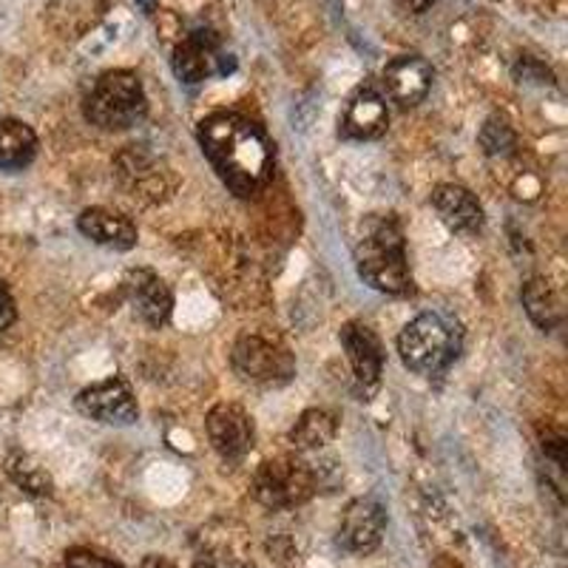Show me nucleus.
<instances>
[{"label":"nucleus","mask_w":568,"mask_h":568,"mask_svg":"<svg viewBox=\"0 0 568 568\" xmlns=\"http://www.w3.org/2000/svg\"><path fill=\"white\" fill-rule=\"evenodd\" d=\"M196 136L202 154L233 194L251 196L271 182L273 145L262 125L253 120L233 111H220L202 120Z\"/></svg>","instance_id":"obj_1"},{"label":"nucleus","mask_w":568,"mask_h":568,"mask_svg":"<svg viewBox=\"0 0 568 568\" xmlns=\"http://www.w3.org/2000/svg\"><path fill=\"white\" fill-rule=\"evenodd\" d=\"M355 271L378 293L400 296L413 291V273L398 222L387 216L364 222L362 236L355 242Z\"/></svg>","instance_id":"obj_2"},{"label":"nucleus","mask_w":568,"mask_h":568,"mask_svg":"<svg viewBox=\"0 0 568 568\" xmlns=\"http://www.w3.org/2000/svg\"><path fill=\"white\" fill-rule=\"evenodd\" d=\"M149 111V98L140 78L129 69L105 71L94 80L83 100V114L91 125L103 131H129Z\"/></svg>","instance_id":"obj_3"},{"label":"nucleus","mask_w":568,"mask_h":568,"mask_svg":"<svg viewBox=\"0 0 568 568\" xmlns=\"http://www.w3.org/2000/svg\"><path fill=\"white\" fill-rule=\"evenodd\" d=\"M398 355L404 367L415 375H435L446 369L458 355V333L438 313H420L400 329Z\"/></svg>","instance_id":"obj_4"},{"label":"nucleus","mask_w":568,"mask_h":568,"mask_svg":"<svg viewBox=\"0 0 568 568\" xmlns=\"http://www.w3.org/2000/svg\"><path fill=\"white\" fill-rule=\"evenodd\" d=\"M318 491V475L298 455L265 460L253 475V497L267 509H296Z\"/></svg>","instance_id":"obj_5"},{"label":"nucleus","mask_w":568,"mask_h":568,"mask_svg":"<svg viewBox=\"0 0 568 568\" xmlns=\"http://www.w3.org/2000/svg\"><path fill=\"white\" fill-rule=\"evenodd\" d=\"M231 362L245 382L262 384V387H282L296 375L291 349L265 333H245L233 344Z\"/></svg>","instance_id":"obj_6"},{"label":"nucleus","mask_w":568,"mask_h":568,"mask_svg":"<svg viewBox=\"0 0 568 568\" xmlns=\"http://www.w3.org/2000/svg\"><path fill=\"white\" fill-rule=\"evenodd\" d=\"M171 69H174L180 83L196 85L211 78V74H227L233 69V60L231 54H225L216 34L200 29V32H191L176 45Z\"/></svg>","instance_id":"obj_7"},{"label":"nucleus","mask_w":568,"mask_h":568,"mask_svg":"<svg viewBox=\"0 0 568 568\" xmlns=\"http://www.w3.org/2000/svg\"><path fill=\"white\" fill-rule=\"evenodd\" d=\"M387 531V511L375 497H355L344 509L342 526H338V549L355 557L373 555Z\"/></svg>","instance_id":"obj_8"},{"label":"nucleus","mask_w":568,"mask_h":568,"mask_svg":"<svg viewBox=\"0 0 568 568\" xmlns=\"http://www.w3.org/2000/svg\"><path fill=\"white\" fill-rule=\"evenodd\" d=\"M74 407L85 418L116 426L134 424L136 415H140L134 393H131L129 382H123V378H105V382L80 389L78 398H74Z\"/></svg>","instance_id":"obj_9"},{"label":"nucleus","mask_w":568,"mask_h":568,"mask_svg":"<svg viewBox=\"0 0 568 568\" xmlns=\"http://www.w3.org/2000/svg\"><path fill=\"white\" fill-rule=\"evenodd\" d=\"M347 362L353 367L355 382L364 393H373L382 382L384 373V344L382 338L375 336V329L364 322H347L338 333Z\"/></svg>","instance_id":"obj_10"},{"label":"nucleus","mask_w":568,"mask_h":568,"mask_svg":"<svg viewBox=\"0 0 568 568\" xmlns=\"http://www.w3.org/2000/svg\"><path fill=\"white\" fill-rule=\"evenodd\" d=\"M205 429L222 460H242L253 449V418L240 404H216L207 413Z\"/></svg>","instance_id":"obj_11"},{"label":"nucleus","mask_w":568,"mask_h":568,"mask_svg":"<svg viewBox=\"0 0 568 568\" xmlns=\"http://www.w3.org/2000/svg\"><path fill=\"white\" fill-rule=\"evenodd\" d=\"M429 85H433V65L418 54H400V58L389 60L387 69H384L387 98L398 103L400 109L418 105L429 94Z\"/></svg>","instance_id":"obj_12"},{"label":"nucleus","mask_w":568,"mask_h":568,"mask_svg":"<svg viewBox=\"0 0 568 568\" xmlns=\"http://www.w3.org/2000/svg\"><path fill=\"white\" fill-rule=\"evenodd\" d=\"M389 125V109H387V100L373 89H362L355 91L353 98H349L347 109L342 114V129L338 134L344 140H358V142H367V140H378V136L387 131Z\"/></svg>","instance_id":"obj_13"},{"label":"nucleus","mask_w":568,"mask_h":568,"mask_svg":"<svg viewBox=\"0 0 568 568\" xmlns=\"http://www.w3.org/2000/svg\"><path fill=\"white\" fill-rule=\"evenodd\" d=\"M433 205L438 211L440 222L453 233L475 236V233L484 231V207H480V202L475 200L469 187L444 182L433 191Z\"/></svg>","instance_id":"obj_14"},{"label":"nucleus","mask_w":568,"mask_h":568,"mask_svg":"<svg viewBox=\"0 0 568 568\" xmlns=\"http://www.w3.org/2000/svg\"><path fill=\"white\" fill-rule=\"evenodd\" d=\"M125 287H129V298L134 304V311L140 313V318L151 327H162L169 324L171 311H174V296H171V287L162 282L156 273L151 271H134L125 278Z\"/></svg>","instance_id":"obj_15"},{"label":"nucleus","mask_w":568,"mask_h":568,"mask_svg":"<svg viewBox=\"0 0 568 568\" xmlns=\"http://www.w3.org/2000/svg\"><path fill=\"white\" fill-rule=\"evenodd\" d=\"M78 227L85 240L98 245L111 247V251H131L136 245V227L129 216L105 207H89L78 216Z\"/></svg>","instance_id":"obj_16"},{"label":"nucleus","mask_w":568,"mask_h":568,"mask_svg":"<svg viewBox=\"0 0 568 568\" xmlns=\"http://www.w3.org/2000/svg\"><path fill=\"white\" fill-rule=\"evenodd\" d=\"M103 12L105 0H52L45 9V18L60 38L74 40L98 27Z\"/></svg>","instance_id":"obj_17"},{"label":"nucleus","mask_w":568,"mask_h":568,"mask_svg":"<svg viewBox=\"0 0 568 568\" xmlns=\"http://www.w3.org/2000/svg\"><path fill=\"white\" fill-rule=\"evenodd\" d=\"M38 156V134L23 120H0V171H23Z\"/></svg>","instance_id":"obj_18"},{"label":"nucleus","mask_w":568,"mask_h":568,"mask_svg":"<svg viewBox=\"0 0 568 568\" xmlns=\"http://www.w3.org/2000/svg\"><path fill=\"white\" fill-rule=\"evenodd\" d=\"M333 438H336V418L327 409H307V413L298 415V420L291 429V444L302 449V453L322 449Z\"/></svg>","instance_id":"obj_19"},{"label":"nucleus","mask_w":568,"mask_h":568,"mask_svg":"<svg viewBox=\"0 0 568 568\" xmlns=\"http://www.w3.org/2000/svg\"><path fill=\"white\" fill-rule=\"evenodd\" d=\"M524 307L540 329H555L562 322L560 302L546 278H529L524 284Z\"/></svg>","instance_id":"obj_20"},{"label":"nucleus","mask_w":568,"mask_h":568,"mask_svg":"<svg viewBox=\"0 0 568 568\" xmlns=\"http://www.w3.org/2000/svg\"><path fill=\"white\" fill-rule=\"evenodd\" d=\"M7 471L9 478H12L20 489H27L29 495H52V478H49V471L40 464H34L29 455H12V458L7 460Z\"/></svg>","instance_id":"obj_21"},{"label":"nucleus","mask_w":568,"mask_h":568,"mask_svg":"<svg viewBox=\"0 0 568 568\" xmlns=\"http://www.w3.org/2000/svg\"><path fill=\"white\" fill-rule=\"evenodd\" d=\"M478 142H480V149H484L489 156H509L515 154L517 136L504 116H489V120L484 123V129H480Z\"/></svg>","instance_id":"obj_22"},{"label":"nucleus","mask_w":568,"mask_h":568,"mask_svg":"<svg viewBox=\"0 0 568 568\" xmlns=\"http://www.w3.org/2000/svg\"><path fill=\"white\" fill-rule=\"evenodd\" d=\"M65 568H125L123 562L111 560V557L100 555L94 549H85V546H74V549L65 551L63 557Z\"/></svg>","instance_id":"obj_23"},{"label":"nucleus","mask_w":568,"mask_h":568,"mask_svg":"<svg viewBox=\"0 0 568 568\" xmlns=\"http://www.w3.org/2000/svg\"><path fill=\"white\" fill-rule=\"evenodd\" d=\"M14 316H18V311H14V298L9 296L7 287L0 284V333L12 327Z\"/></svg>","instance_id":"obj_24"},{"label":"nucleus","mask_w":568,"mask_h":568,"mask_svg":"<svg viewBox=\"0 0 568 568\" xmlns=\"http://www.w3.org/2000/svg\"><path fill=\"white\" fill-rule=\"evenodd\" d=\"M542 449H546L549 458L557 460L560 469L566 466V438H562V435H546V438H542Z\"/></svg>","instance_id":"obj_25"},{"label":"nucleus","mask_w":568,"mask_h":568,"mask_svg":"<svg viewBox=\"0 0 568 568\" xmlns=\"http://www.w3.org/2000/svg\"><path fill=\"white\" fill-rule=\"evenodd\" d=\"M395 3H398L400 9H407V12L420 14V12H426V9L433 7L435 0H395Z\"/></svg>","instance_id":"obj_26"},{"label":"nucleus","mask_w":568,"mask_h":568,"mask_svg":"<svg viewBox=\"0 0 568 568\" xmlns=\"http://www.w3.org/2000/svg\"><path fill=\"white\" fill-rule=\"evenodd\" d=\"M140 568H176L169 557H160V555H149L142 560Z\"/></svg>","instance_id":"obj_27"},{"label":"nucleus","mask_w":568,"mask_h":568,"mask_svg":"<svg viewBox=\"0 0 568 568\" xmlns=\"http://www.w3.org/2000/svg\"><path fill=\"white\" fill-rule=\"evenodd\" d=\"M136 3H140V7L145 9V12H154V0H136Z\"/></svg>","instance_id":"obj_28"},{"label":"nucleus","mask_w":568,"mask_h":568,"mask_svg":"<svg viewBox=\"0 0 568 568\" xmlns=\"http://www.w3.org/2000/svg\"><path fill=\"white\" fill-rule=\"evenodd\" d=\"M194 568H216V566H211V562H194Z\"/></svg>","instance_id":"obj_29"}]
</instances>
